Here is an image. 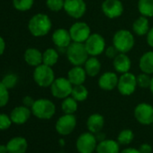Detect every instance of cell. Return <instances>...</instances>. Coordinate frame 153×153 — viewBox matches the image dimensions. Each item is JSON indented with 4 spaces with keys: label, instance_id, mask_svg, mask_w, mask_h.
Wrapping results in <instances>:
<instances>
[{
    "label": "cell",
    "instance_id": "cell-18",
    "mask_svg": "<svg viewBox=\"0 0 153 153\" xmlns=\"http://www.w3.org/2000/svg\"><path fill=\"white\" fill-rule=\"evenodd\" d=\"M6 145L8 153H26L28 149V141L22 136L11 138Z\"/></svg>",
    "mask_w": 153,
    "mask_h": 153
},
{
    "label": "cell",
    "instance_id": "cell-4",
    "mask_svg": "<svg viewBox=\"0 0 153 153\" xmlns=\"http://www.w3.org/2000/svg\"><path fill=\"white\" fill-rule=\"evenodd\" d=\"M31 110L36 118L40 120H50L56 113V105L50 99L39 98L34 101Z\"/></svg>",
    "mask_w": 153,
    "mask_h": 153
},
{
    "label": "cell",
    "instance_id": "cell-9",
    "mask_svg": "<svg viewBox=\"0 0 153 153\" xmlns=\"http://www.w3.org/2000/svg\"><path fill=\"white\" fill-rule=\"evenodd\" d=\"M76 127V117L75 114H64L55 123V130L57 133L62 137L71 134Z\"/></svg>",
    "mask_w": 153,
    "mask_h": 153
},
{
    "label": "cell",
    "instance_id": "cell-11",
    "mask_svg": "<svg viewBox=\"0 0 153 153\" xmlns=\"http://www.w3.org/2000/svg\"><path fill=\"white\" fill-rule=\"evenodd\" d=\"M135 120L141 125H152L153 123V105L148 103L138 104L133 111Z\"/></svg>",
    "mask_w": 153,
    "mask_h": 153
},
{
    "label": "cell",
    "instance_id": "cell-45",
    "mask_svg": "<svg viewBox=\"0 0 153 153\" xmlns=\"http://www.w3.org/2000/svg\"><path fill=\"white\" fill-rule=\"evenodd\" d=\"M149 89L150 93L153 96V76H152V78H151V82H150V86H149Z\"/></svg>",
    "mask_w": 153,
    "mask_h": 153
},
{
    "label": "cell",
    "instance_id": "cell-25",
    "mask_svg": "<svg viewBox=\"0 0 153 153\" xmlns=\"http://www.w3.org/2000/svg\"><path fill=\"white\" fill-rule=\"evenodd\" d=\"M149 27V18L143 16H139L136 18L132 24V31L138 36H144L148 33Z\"/></svg>",
    "mask_w": 153,
    "mask_h": 153
},
{
    "label": "cell",
    "instance_id": "cell-46",
    "mask_svg": "<svg viewBox=\"0 0 153 153\" xmlns=\"http://www.w3.org/2000/svg\"><path fill=\"white\" fill-rule=\"evenodd\" d=\"M152 127H153V123H152Z\"/></svg>",
    "mask_w": 153,
    "mask_h": 153
},
{
    "label": "cell",
    "instance_id": "cell-13",
    "mask_svg": "<svg viewBox=\"0 0 153 153\" xmlns=\"http://www.w3.org/2000/svg\"><path fill=\"white\" fill-rule=\"evenodd\" d=\"M63 10L69 17L78 20L85 16L87 4L85 0H65Z\"/></svg>",
    "mask_w": 153,
    "mask_h": 153
},
{
    "label": "cell",
    "instance_id": "cell-2",
    "mask_svg": "<svg viewBox=\"0 0 153 153\" xmlns=\"http://www.w3.org/2000/svg\"><path fill=\"white\" fill-rule=\"evenodd\" d=\"M66 56L72 66H83L89 57L84 43L73 42L67 48Z\"/></svg>",
    "mask_w": 153,
    "mask_h": 153
},
{
    "label": "cell",
    "instance_id": "cell-23",
    "mask_svg": "<svg viewBox=\"0 0 153 153\" xmlns=\"http://www.w3.org/2000/svg\"><path fill=\"white\" fill-rule=\"evenodd\" d=\"M25 61L32 67H37L42 64V52L36 48H28L24 54Z\"/></svg>",
    "mask_w": 153,
    "mask_h": 153
},
{
    "label": "cell",
    "instance_id": "cell-39",
    "mask_svg": "<svg viewBox=\"0 0 153 153\" xmlns=\"http://www.w3.org/2000/svg\"><path fill=\"white\" fill-rule=\"evenodd\" d=\"M139 151L140 153H152V150H153V148L150 144L149 143H142L140 145L139 147Z\"/></svg>",
    "mask_w": 153,
    "mask_h": 153
},
{
    "label": "cell",
    "instance_id": "cell-41",
    "mask_svg": "<svg viewBox=\"0 0 153 153\" xmlns=\"http://www.w3.org/2000/svg\"><path fill=\"white\" fill-rule=\"evenodd\" d=\"M34 101H35V100H34L32 97L26 96V97H25L23 98V105H25V106H27V107H29V108H31V107L33 106Z\"/></svg>",
    "mask_w": 153,
    "mask_h": 153
},
{
    "label": "cell",
    "instance_id": "cell-27",
    "mask_svg": "<svg viewBox=\"0 0 153 153\" xmlns=\"http://www.w3.org/2000/svg\"><path fill=\"white\" fill-rule=\"evenodd\" d=\"M79 108V102L75 100L71 96L62 99L61 102V110L64 114H75Z\"/></svg>",
    "mask_w": 153,
    "mask_h": 153
},
{
    "label": "cell",
    "instance_id": "cell-32",
    "mask_svg": "<svg viewBox=\"0 0 153 153\" xmlns=\"http://www.w3.org/2000/svg\"><path fill=\"white\" fill-rule=\"evenodd\" d=\"M34 4V0H13L14 7L20 12L30 10Z\"/></svg>",
    "mask_w": 153,
    "mask_h": 153
},
{
    "label": "cell",
    "instance_id": "cell-42",
    "mask_svg": "<svg viewBox=\"0 0 153 153\" xmlns=\"http://www.w3.org/2000/svg\"><path fill=\"white\" fill-rule=\"evenodd\" d=\"M120 153H140L138 149L133 148V147H128L123 149V150L120 151Z\"/></svg>",
    "mask_w": 153,
    "mask_h": 153
},
{
    "label": "cell",
    "instance_id": "cell-34",
    "mask_svg": "<svg viewBox=\"0 0 153 153\" xmlns=\"http://www.w3.org/2000/svg\"><path fill=\"white\" fill-rule=\"evenodd\" d=\"M1 82L5 85V87L7 88V89H12L14 88L17 82H18V76L14 74V73H9V74H7L4 78L2 79Z\"/></svg>",
    "mask_w": 153,
    "mask_h": 153
},
{
    "label": "cell",
    "instance_id": "cell-35",
    "mask_svg": "<svg viewBox=\"0 0 153 153\" xmlns=\"http://www.w3.org/2000/svg\"><path fill=\"white\" fill-rule=\"evenodd\" d=\"M9 89L0 80V108L5 107L9 102Z\"/></svg>",
    "mask_w": 153,
    "mask_h": 153
},
{
    "label": "cell",
    "instance_id": "cell-44",
    "mask_svg": "<svg viewBox=\"0 0 153 153\" xmlns=\"http://www.w3.org/2000/svg\"><path fill=\"white\" fill-rule=\"evenodd\" d=\"M0 153H8L7 145H5V144H0Z\"/></svg>",
    "mask_w": 153,
    "mask_h": 153
},
{
    "label": "cell",
    "instance_id": "cell-33",
    "mask_svg": "<svg viewBox=\"0 0 153 153\" xmlns=\"http://www.w3.org/2000/svg\"><path fill=\"white\" fill-rule=\"evenodd\" d=\"M151 75L141 72L137 76V85L140 88H149L150 82H151Z\"/></svg>",
    "mask_w": 153,
    "mask_h": 153
},
{
    "label": "cell",
    "instance_id": "cell-6",
    "mask_svg": "<svg viewBox=\"0 0 153 153\" xmlns=\"http://www.w3.org/2000/svg\"><path fill=\"white\" fill-rule=\"evenodd\" d=\"M98 140L96 134L90 131L81 133L76 140V149L79 153H94L97 149Z\"/></svg>",
    "mask_w": 153,
    "mask_h": 153
},
{
    "label": "cell",
    "instance_id": "cell-28",
    "mask_svg": "<svg viewBox=\"0 0 153 153\" xmlns=\"http://www.w3.org/2000/svg\"><path fill=\"white\" fill-rule=\"evenodd\" d=\"M59 60V52L53 48H48L42 52V63L53 67Z\"/></svg>",
    "mask_w": 153,
    "mask_h": 153
},
{
    "label": "cell",
    "instance_id": "cell-24",
    "mask_svg": "<svg viewBox=\"0 0 153 153\" xmlns=\"http://www.w3.org/2000/svg\"><path fill=\"white\" fill-rule=\"evenodd\" d=\"M83 67L86 70L87 75L88 76H91V78H94V76H97L100 73L102 64L97 57L89 56Z\"/></svg>",
    "mask_w": 153,
    "mask_h": 153
},
{
    "label": "cell",
    "instance_id": "cell-29",
    "mask_svg": "<svg viewBox=\"0 0 153 153\" xmlns=\"http://www.w3.org/2000/svg\"><path fill=\"white\" fill-rule=\"evenodd\" d=\"M137 7L140 16L153 17V0H139Z\"/></svg>",
    "mask_w": 153,
    "mask_h": 153
},
{
    "label": "cell",
    "instance_id": "cell-40",
    "mask_svg": "<svg viewBox=\"0 0 153 153\" xmlns=\"http://www.w3.org/2000/svg\"><path fill=\"white\" fill-rule=\"evenodd\" d=\"M146 40H147V43L149 44V46L153 48V26L150 27L148 33L146 34Z\"/></svg>",
    "mask_w": 153,
    "mask_h": 153
},
{
    "label": "cell",
    "instance_id": "cell-38",
    "mask_svg": "<svg viewBox=\"0 0 153 153\" xmlns=\"http://www.w3.org/2000/svg\"><path fill=\"white\" fill-rule=\"evenodd\" d=\"M118 53H119V51L116 50V48H115L114 45L105 48V56H106L107 58H109V59H114L117 56Z\"/></svg>",
    "mask_w": 153,
    "mask_h": 153
},
{
    "label": "cell",
    "instance_id": "cell-5",
    "mask_svg": "<svg viewBox=\"0 0 153 153\" xmlns=\"http://www.w3.org/2000/svg\"><path fill=\"white\" fill-rule=\"evenodd\" d=\"M33 76L34 82L41 88H50L56 79L52 67L43 63L34 68Z\"/></svg>",
    "mask_w": 153,
    "mask_h": 153
},
{
    "label": "cell",
    "instance_id": "cell-1",
    "mask_svg": "<svg viewBox=\"0 0 153 153\" xmlns=\"http://www.w3.org/2000/svg\"><path fill=\"white\" fill-rule=\"evenodd\" d=\"M52 27L51 19L46 14L39 13L31 17L28 22V30L34 37L47 35Z\"/></svg>",
    "mask_w": 153,
    "mask_h": 153
},
{
    "label": "cell",
    "instance_id": "cell-26",
    "mask_svg": "<svg viewBox=\"0 0 153 153\" xmlns=\"http://www.w3.org/2000/svg\"><path fill=\"white\" fill-rule=\"evenodd\" d=\"M139 67L141 72L153 75V51H149L144 52L140 58Z\"/></svg>",
    "mask_w": 153,
    "mask_h": 153
},
{
    "label": "cell",
    "instance_id": "cell-37",
    "mask_svg": "<svg viewBox=\"0 0 153 153\" xmlns=\"http://www.w3.org/2000/svg\"><path fill=\"white\" fill-rule=\"evenodd\" d=\"M13 122L10 118V115H7L6 114H0V131H6L8 130Z\"/></svg>",
    "mask_w": 153,
    "mask_h": 153
},
{
    "label": "cell",
    "instance_id": "cell-10",
    "mask_svg": "<svg viewBox=\"0 0 153 153\" xmlns=\"http://www.w3.org/2000/svg\"><path fill=\"white\" fill-rule=\"evenodd\" d=\"M89 56L97 57L105 52L106 42L103 35L100 33H91L88 39L84 42Z\"/></svg>",
    "mask_w": 153,
    "mask_h": 153
},
{
    "label": "cell",
    "instance_id": "cell-14",
    "mask_svg": "<svg viewBox=\"0 0 153 153\" xmlns=\"http://www.w3.org/2000/svg\"><path fill=\"white\" fill-rule=\"evenodd\" d=\"M103 14L109 19H115L123 14L124 7L121 0H105L101 5Z\"/></svg>",
    "mask_w": 153,
    "mask_h": 153
},
{
    "label": "cell",
    "instance_id": "cell-17",
    "mask_svg": "<svg viewBox=\"0 0 153 153\" xmlns=\"http://www.w3.org/2000/svg\"><path fill=\"white\" fill-rule=\"evenodd\" d=\"M32 110L31 108L25 106V105H19L15 107L11 113H10V118L13 122V123L17 125H22L26 123L32 115Z\"/></svg>",
    "mask_w": 153,
    "mask_h": 153
},
{
    "label": "cell",
    "instance_id": "cell-12",
    "mask_svg": "<svg viewBox=\"0 0 153 153\" xmlns=\"http://www.w3.org/2000/svg\"><path fill=\"white\" fill-rule=\"evenodd\" d=\"M70 37L73 42H81L84 43L90 36L91 28L85 22H76L68 29Z\"/></svg>",
    "mask_w": 153,
    "mask_h": 153
},
{
    "label": "cell",
    "instance_id": "cell-3",
    "mask_svg": "<svg viewBox=\"0 0 153 153\" xmlns=\"http://www.w3.org/2000/svg\"><path fill=\"white\" fill-rule=\"evenodd\" d=\"M135 44V38L127 29H120L113 36V45L120 53H128Z\"/></svg>",
    "mask_w": 153,
    "mask_h": 153
},
{
    "label": "cell",
    "instance_id": "cell-36",
    "mask_svg": "<svg viewBox=\"0 0 153 153\" xmlns=\"http://www.w3.org/2000/svg\"><path fill=\"white\" fill-rule=\"evenodd\" d=\"M65 0H46V6L52 12H59L64 8Z\"/></svg>",
    "mask_w": 153,
    "mask_h": 153
},
{
    "label": "cell",
    "instance_id": "cell-20",
    "mask_svg": "<svg viewBox=\"0 0 153 153\" xmlns=\"http://www.w3.org/2000/svg\"><path fill=\"white\" fill-rule=\"evenodd\" d=\"M113 66L116 73L123 74L129 72L131 68V61L127 53H118L113 59Z\"/></svg>",
    "mask_w": 153,
    "mask_h": 153
},
{
    "label": "cell",
    "instance_id": "cell-15",
    "mask_svg": "<svg viewBox=\"0 0 153 153\" xmlns=\"http://www.w3.org/2000/svg\"><path fill=\"white\" fill-rule=\"evenodd\" d=\"M119 76L116 72L106 71L103 73L98 79V87L105 91H112L117 88Z\"/></svg>",
    "mask_w": 153,
    "mask_h": 153
},
{
    "label": "cell",
    "instance_id": "cell-8",
    "mask_svg": "<svg viewBox=\"0 0 153 153\" xmlns=\"http://www.w3.org/2000/svg\"><path fill=\"white\" fill-rule=\"evenodd\" d=\"M51 95L58 99H64L69 96H71V92L73 89V85L68 80V78L60 76V78L55 79L53 83L50 87Z\"/></svg>",
    "mask_w": 153,
    "mask_h": 153
},
{
    "label": "cell",
    "instance_id": "cell-43",
    "mask_svg": "<svg viewBox=\"0 0 153 153\" xmlns=\"http://www.w3.org/2000/svg\"><path fill=\"white\" fill-rule=\"evenodd\" d=\"M6 50V42L3 37L0 36V56H2Z\"/></svg>",
    "mask_w": 153,
    "mask_h": 153
},
{
    "label": "cell",
    "instance_id": "cell-21",
    "mask_svg": "<svg viewBox=\"0 0 153 153\" xmlns=\"http://www.w3.org/2000/svg\"><path fill=\"white\" fill-rule=\"evenodd\" d=\"M86 125H87L88 131H90L94 134H97V133L102 131V130L105 126V118L101 114L94 113L88 116Z\"/></svg>",
    "mask_w": 153,
    "mask_h": 153
},
{
    "label": "cell",
    "instance_id": "cell-22",
    "mask_svg": "<svg viewBox=\"0 0 153 153\" xmlns=\"http://www.w3.org/2000/svg\"><path fill=\"white\" fill-rule=\"evenodd\" d=\"M120 144L116 140L105 139L98 141L96 152L97 153H120Z\"/></svg>",
    "mask_w": 153,
    "mask_h": 153
},
{
    "label": "cell",
    "instance_id": "cell-16",
    "mask_svg": "<svg viewBox=\"0 0 153 153\" xmlns=\"http://www.w3.org/2000/svg\"><path fill=\"white\" fill-rule=\"evenodd\" d=\"M51 40L59 50H67L72 42L69 31L65 28L56 29L52 33Z\"/></svg>",
    "mask_w": 153,
    "mask_h": 153
},
{
    "label": "cell",
    "instance_id": "cell-30",
    "mask_svg": "<svg viewBox=\"0 0 153 153\" xmlns=\"http://www.w3.org/2000/svg\"><path fill=\"white\" fill-rule=\"evenodd\" d=\"M71 97L76 100L79 103V102H84L88 99V88L82 85H78V86H73V89L71 92Z\"/></svg>",
    "mask_w": 153,
    "mask_h": 153
},
{
    "label": "cell",
    "instance_id": "cell-7",
    "mask_svg": "<svg viewBox=\"0 0 153 153\" xmlns=\"http://www.w3.org/2000/svg\"><path fill=\"white\" fill-rule=\"evenodd\" d=\"M138 88L137 85V76L131 72H126L121 74L119 76L117 90L123 97L131 96Z\"/></svg>",
    "mask_w": 153,
    "mask_h": 153
},
{
    "label": "cell",
    "instance_id": "cell-19",
    "mask_svg": "<svg viewBox=\"0 0 153 153\" xmlns=\"http://www.w3.org/2000/svg\"><path fill=\"white\" fill-rule=\"evenodd\" d=\"M87 73L82 66H73L68 72L67 78L73 86L82 85L87 79Z\"/></svg>",
    "mask_w": 153,
    "mask_h": 153
},
{
    "label": "cell",
    "instance_id": "cell-31",
    "mask_svg": "<svg viewBox=\"0 0 153 153\" xmlns=\"http://www.w3.org/2000/svg\"><path fill=\"white\" fill-rule=\"evenodd\" d=\"M134 140V132L131 129H123L122 130L117 136V141L122 146H127L132 142Z\"/></svg>",
    "mask_w": 153,
    "mask_h": 153
}]
</instances>
